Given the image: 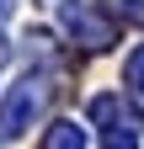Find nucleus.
Returning a JSON list of instances; mask_svg holds the SVG:
<instances>
[{
    "mask_svg": "<svg viewBox=\"0 0 144 149\" xmlns=\"http://www.w3.org/2000/svg\"><path fill=\"white\" fill-rule=\"evenodd\" d=\"M59 22H64V32L75 37L80 48H112V43H117V22H112L101 6H91V0H64Z\"/></svg>",
    "mask_w": 144,
    "mask_h": 149,
    "instance_id": "f03ea898",
    "label": "nucleus"
},
{
    "mask_svg": "<svg viewBox=\"0 0 144 149\" xmlns=\"http://www.w3.org/2000/svg\"><path fill=\"white\" fill-rule=\"evenodd\" d=\"M43 149H85V128L80 123H48Z\"/></svg>",
    "mask_w": 144,
    "mask_h": 149,
    "instance_id": "39448f33",
    "label": "nucleus"
},
{
    "mask_svg": "<svg viewBox=\"0 0 144 149\" xmlns=\"http://www.w3.org/2000/svg\"><path fill=\"white\" fill-rule=\"evenodd\" d=\"M11 11H16V0H0V22H6V16H11Z\"/></svg>",
    "mask_w": 144,
    "mask_h": 149,
    "instance_id": "423d86ee",
    "label": "nucleus"
},
{
    "mask_svg": "<svg viewBox=\"0 0 144 149\" xmlns=\"http://www.w3.org/2000/svg\"><path fill=\"white\" fill-rule=\"evenodd\" d=\"M48 96H53L48 74H22V80L11 85L6 107H0V144H16V139H22L27 128L48 112Z\"/></svg>",
    "mask_w": 144,
    "mask_h": 149,
    "instance_id": "f257e3e1",
    "label": "nucleus"
},
{
    "mask_svg": "<svg viewBox=\"0 0 144 149\" xmlns=\"http://www.w3.org/2000/svg\"><path fill=\"white\" fill-rule=\"evenodd\" d=\"M91 117L101 123V149H139L134 128L117 117V101H112V96H96V101H91Z\"/></svg>",
    "mask_w": 144,
    "mask_h": 149,
    "instance_id": "7ed1b4c3",
    "label": "nucleus"
},
{
    "mask_svg": "<svg viewBox=\"0 0 144 149\" xmlns=\"http://www.w3.org/2000/svg\"><path fill=\"white\" fill-rule=\"evenodd\" d=\"M123 85H128V101H134V112H144V43L128 53V64H123Z\"/></svg>",
    "mask_w": 144,
    "mask_h": 149,
    "instance_id": "20e7f679",
    "label": "nucleus"
},
{
    "mask_svg": "<svg viewBox=\"0 0 144 149\" xmlns=\"http://www.w3.org/2000/svg\"><path fill=\"white\" fill-rule=\"evenodd\" d=\"M6 59H11V48H6V37H0V64H6Z\"/></svg>",
    "mask_w": 144,
    "mask_h": 149,
    "instance_id": "0eeeda50",
    "label": "nucleus"
}]
</instances>
